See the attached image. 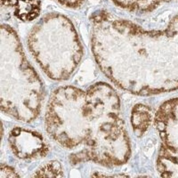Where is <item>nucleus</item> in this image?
<instances>
[{
	"label": "nucleus",
	"instance_id": "3",
	"mask_svg": "<svg viewBox=\"0 0 178 178\" xmlns=\"http://www.w3.org/2000/svg\"><path fill=\"white\" fill-rule=\"evenodd\" d=\"M29 46L34 56L47 50L53 54L64 53L80 61L82 56V48L75 29L67 19L63 29L46 30L41 24H37L29 37Z\"/></svg>",
	"mask_w": 178,
	"mask_h": 178
},
{
	"label": "nucleus",
	"instance_id": "2",
	"mask_svg": "<svg viewBox=\"0 0 178 178\" xmlns=\"http://www.w3.org/2000/svg\"><path fill=\"white\" fill-rule=\"evenodd\" d=\"M155 123L162 140L157 168L162 177H178V98L159 109Z\"/></svg>",
	"mask_w": 178,
	"mask_h": 178
},
{
	"label": "nucleus",
	"instance_id": "1",
	"mask_svg": "<svg viewBox=\"0 0 178 178\" xmlns=\"http://www.w3.org/2000/svg\"><path fill=\"white\" fill-rule=\"evenodd\" d=\"M92 22L93 52L116 84L141 96L178 88V15L162 30L112 20L105 12Z\"/></svg>",
	"mask_w": 178,
	"mask_h": 178
},
{
	"label": "nucleus",
	"instance_id": "4",
	"mask_svg": "<svg viewBox=\"0 0 178 178\" xmlns=\"http://www.w3.org/2000/svg\"><path fill=\"white\" fill-rule=\"evenodd\" d=\"M131 121L136 134L142 135L151 123V113L150 110L143 105H136L133 109Z\"/></svg>",
	"mask_w": 178,
	"mask_h": 178
}]
</instances>
